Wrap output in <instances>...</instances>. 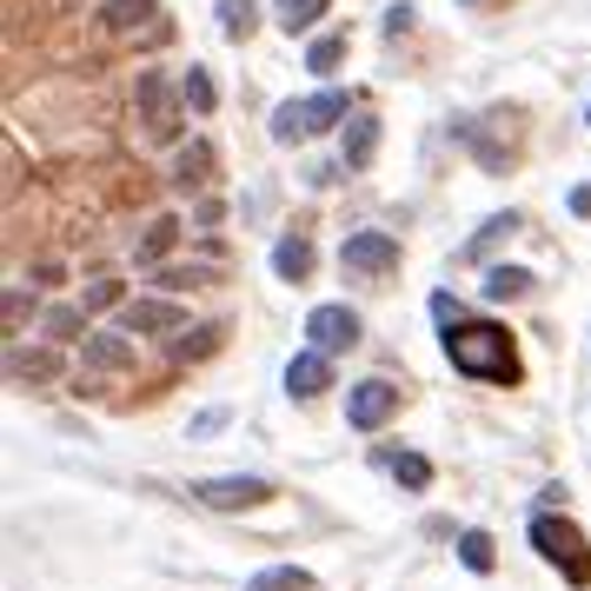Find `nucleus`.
Wrapping results in <instances>:
<instances>
[{
	"label": "nucleus",
	"instance_id": "nucleus-11",
	"mask_svg": "<svg viewBox=\"0 0 591 591\" xmlns=\"http://www.w3.org/2000/svg\"><path fill=\"white\" fill-rule=\"evenodd\" d=\"M180 240H186V226H180L173 213H160V220L146 226V240H140V253H133V259H140V266H160V259H166Z\"/></svg>",
	"mask_w": 591,
	"mask_h": 591
},
{
	"label": "nucleus",
	"instance_id": "nucleus-17",
	"mask_svg": "<svg viewBox=\"0 0 591 591\" xmlns=\"http://www.w3.org/2000/svg\"><path fill=\"white\" fill-rule=\"evenodd\" d=\"M80 353H86L100 373H133V346H126V339H86Z\"/></svg>",
	"mask_w": 591,
	"mask_h": 591
},
{
	"label": "nucleus",
	"instance_id": "nucleus-6",
	"mask_svg": "<svg viewBox=\"0 0 591 591\" xmlns=\"http://www.w3.org/2000/svg\"><path fill=\"white\" fill-rule=\"evenodd\" d=\"M306 339H313V353H353L359 346V313L353 306H313L306 313Z\"/></svg>",
	"mask_w": 591,
	"mask_h": 591
},
{
	"label": "nucleus",
	"instance_id": "nucleus-24",
	"mask_svg": "<svg viewBox=\"0 0 591 591\" xmlns=\"http://www.w3.org/2000/svg\"><path fill=\"white\" fill-rule=\"evenodd\" d=\"M273 7H279V27H286V33H306L313 20H326L333 0H273Z\"/></svg>",
	"mask_w": 591,
	"mask_h": 591
},
{
	"label": "nucleus",
	"instance_id": "nucleus-5",
	"mask_svg": "<svg viewBox=\"0 0 591 591\" xmlns=\"http://www.w3.org/2000/svg\"><path fill=\"white\" fill-rule=\"evenodd\" d=\"M193 499H200V506H213V512H253V506H266V499H273V479H253V472L200 479V486H193Z\"/></svg>",
	"mask_w": 591,
	"mask_h": 591
},
{
	"label": "nucleus",
	"instance_id": "nucleus-18",
	"mask_svg": "<svg viewBox=\"0 0 591 591\" xmlns=\"http://www.w3.org/2000/svg\"><path fill=\"white\" fill-rule=\"evenodd\" d=\"M253 27H259V7L253 0H220V33L226 40H253Z\"/></svg>",
	"mask_w": 591,
	"mask_h": 591
},
{
	"label": "nucleus",
	"instance_id": "nucleus-4",
	"mask_svg": "<svg viewBox=\"0 0 591 591\" xmlns=\"http://www.w3.org/2000/svg\"><path fill=\"white\" fill-rule=\"evenodd\" d=\"M140 120H146V140H180L186 133V93L166 73H140Z\"/></svg>",
	"mask_w": 591,
	"mask_h": 591
},
{
	"label": "nucleus",
	"instance_id": "nucleus-13",
	"mask_svg": "<svg viewBox=\"0 0 591 591\" xmlns=\"http://www.w3.org/2000/svg\"><path fill=\"white\" fill-rule=\"evenodd\" d=\"M532 286H539V279H532L526 266H492V273H486V299H526Z\"/></svg>",
	"mask_w": 591,
	"mask_h": 591
},
{
	"label": "nucleus",
	"instance_id": "nucleus-14",
	"mask_svg": "<svg viewBox=\"0 0 591 591\" xmlns=\"http://www.w3.org/2000/svg\"><path fill=\"white\" fill-rule=\"evenodd\" d=\"M459 565L486 579V572L499 565V552H492V532H479V526H472V532H459Z\"/></svg>",
	"mask_w": 591,
	"mask_h": 591
},
{
	"label": "nucleus",
	"instance_id": "nucleus-29",
	"mask_svg": "<svg viewBox=\"0 0 591 591\" xmlns=\"http://www.w3.org/2000/svg\"><path fill=\"white\" fill-rule=\"evenodd\" d=\"M200 279H206V273H193V266H160V286H173V293H180V286H200Z\"/></svg>",
	"mask_w": 591,
	"mask_h": 591
},
{
	"label": "nucleus",
	"instance_id": "nucleus-28",
	"mask_svg": "<svg viewBox=\"0 0 591 591\" xmlns=\"http://www.w3.org/2000/svg\"><path fill=\"white\" fill-rule=\"evenodd\" d=\"M73 326H80V306H53V313H47V333H53V339H67Z\"/></svg>",
	"mask_w": 591,
	"mask_h": 591
},
{
	"label": "nucleus",
	"instance_id": "nucleus-19",
	"mask_svg": "<svg viewBox=\"0 0 591 591\" xmlns=\"http://www.w3.org/2000/svg\"><path fill=\"white\" fill-rule=\"evenodd\" d=\"M100 20H106L113 33H126V27H146V20H153V0H100Z\"/></svg>",
	"mask_w": 591,
	"mask_h": 591
},
{
	"label": "nucleus",
	"instance_id": "nucleus-7",
	"mask_svg": "<svg viewBox=\"0 0 591 591\" xmlns=\"http://www.w3.org/2000/svg\"><path fill=\"white\" fill-rule=\"evenodd\" d=\"M393 412H399V386L393 379H359L346 393V426H359V432H379Z\"/></svg>",
	"mask_w": 591,
	"mask_h": 591
},
{
	"label": "nucleus",
	"instance_id": "nucleus-1",
	"mask_svg": "<svg viewBox=\"0 0 591 591\" xmlns=\"http://www.w3.org/2000/svg\"><path fill=\"white\" fill-rule=\"evenodd\" d=\"M446 359H452V373L486 379V386H519V373H526L512 333L492 326V319H459V326H446Z\"/></svg>",
	"mask_w": 591,
	"mask_h": 591
},
{
	"label": "nucleus",
	"instance_id": "nucleus-12",
	"mask_svg": "<svg viewBox=\"0 0 591 591\" xmlns=\"http://www.w3.org/2000/svg\"><path fill=\"white\" fill-rule=\"evenodd\" d=\"M246 591H313V572L306 565H266L246 579Z\"/></svg>",
	"mask_w": 591,
	"mask_h": 591
},
{
	"label": "nucleus",
	"instance_id": "nucleus-8",
	"mask_svg": "<svg viewBox=\"0 0 591 591\" xmlns=\"http://www.w3.org/2000/svg\"><path fill=\"white\" fill-rule=\"evenodd\" d=\"M120 333H126V339L186 333V306H173V299H126V306H120Z\"/></svg>",
	"mask_w": 591,
	"mask_h": 591
},
{
	"label": "nucleus",
	"instance_id": "nucleus-32",
	"mask_svg": "<svg viewBox=\"0 0 591 591\" xmlns=\"http://www.w3.org/2000/svg\"><path fill=\"white\" fill-rule=\"evenodd\" d=\"M585 126H591V106H585Z\"/></svg>",
	"mask_w": 591,
	"mask_h": 591
},
{
	"label": "nucleus",
	"instance_id": "nucleus-31",
	"mask_svg": "<svg viewBox=\"0 0 591 591\" xmlns=\"http://www.w3.org/2000/svg\"><path fill=\"white\" fill-rule=\"evenodd\" d=\"M572 213H579V220H591V186H572Z\"/></svg>",
	"mask_w": 591,
	"mask_h": 591
},
{
	"label": "nucleus",
	"instance_id": "nucleus-10",
	"mask_svg": "<svg viewBox=\"0 0 591 591\" xmlns=\"http://www.w3.org/2000/svg\"><path fill=\"white\" fill-rule=\"evenodd\" d=\"M286 393H293V399H319V393H333V359H326V353H293V366H286Z\"/></svg>",
	"mask_w": 591,
	"mask_h": 591
},
{
	"label": "nucleus",
	"instance_id": "nucleus-20",
	"mask_svg": "<svg viewBox=\"0 0 591 591\" xmlns=\"http://www.w3.org/2000/svg\"><path fill=\"white\" fill-rule=\"evenodd\" d=\"M379 153V120H353L346 126V166H366Z\"/></svg>",
	"mask_w": 591,
	"mask_h": 591
},
{
	"label": "nucleus",
	"instance_id": "nucleus-2",
	"mask_svg": "<svg viewBox=\"0 0 591 591\" xmlns=\"http://www.w3.org/2000/svg\"><path fill=\"white\" fill-rule=\"evenodd\" d=\"M532 552H539L565 585H591V546H585V532H579L572 519L539 512V519H532Z\"/></svg>",
	"mask_w": 591,
	"mask_h": 591
},
{
	"label": "nucleus",
	"instance_id": "nucleus-30",
	"mask_svg": "<svg viewBox=\"0 0 591 591\" xmlns=\"http://www.w3.org/2000/svg\"><path fill=\"white\" fill-rule=\"evenodd\" d=\"M412 20H419V13H412V7H406V0H399V7H393V13H386V33H393V40H399V33H406V27H412Z\"/></svg>",
	"mask_w": 591,
	"mask_h": 591
},
{
	"label": "nucleus",
	"instance_id": "nucleus-23",
	"mask_svg": "<svg viewBox=\"0 0 591 591\" xmlns=\"http://www.w3.org/2000/svg\"><path fill=\"white\" fill-rule=\"evenodd\" d=\"M386 466H393V479H399L406 492H426V486H432V459H419V452H393Z\"/></svg>",
	"mask_w": 591,
	"mask_h": 591
},
{
	"label": "nucleus",
	"instance_id": "nucleus-16",
	"mask_svg": "<svg viewBox=\"0 0 591 591\" xmlns=\"http://www.w3.org/2000/svg\"><path fill=\"white\" fill-rule=\"evenodd\" d=\"M273 273H279V279H306V273H313V246H306V240H279V246H273Z\"/></svg>",
	"mask_w": 591,
	"mask_h": 591
},
{
	"label": "nucleus",
	"instance_id": "nucleus-15",
	"mask_svg": "<svg viewBox=\"0 0 591 591\" xmlns=\"http://www.w3.org/2000/svg\"><path fill=\"white\" fill-rule=\"evenodd\" d=\"M180 93H186V106H193L200 120H206V113L220 106V86H213V73H206V67H186V80H180Z\"/></svg>",
	"mask_w": 591,
	"mask_h": 591
},
{
	"label": "nucleus",
	"instance_id": "nucleus-3",
	"mask_svg": "<svg viewBox=\"0 0 591 591\" xmlns=\"http://www.w3.org/2000/svg\"><path fill=\"white\" fill-rule=\"evenodd\" d=\"M346 93L339 86H326V93H306V100H286V106H273V140L279 146H293V140H313V133H326V126H346Z\"/></svg>",
	"mask_w": 591,
	"mask_h": 591
},
{
	"label": "nucleus",
	"instance_id": "nucleus-25",
	"mask_svg": "<svg viewBox=\"0 0 591 591\" xmlns=\"http://www.w3.org/2000/svg\"><path fill=\"white\" fill-rule=\"evenodd\" d=\"M346 60V33H319L313 47H306V73H333Z\"/></svg>",
	"mask_w": 591,
	"mask_h": 591
},
{
	"label": "nucleus",
	"instance_id": "nucleus-9",
	"mask_svg": "<svg viewBox=\"0 0 591 591\" xmlns=\"http://www.w3.org/2000/svg\"><path fill=\"white\" fill-rule=\"evenodd\" d=\"M339 266H346V273H393V266H399V240H393V233H346Z\"/></svg>",
	"mask_w": 591,
	"mask_h": 591
},
{
	"label": "nucleus",
	"instance_id": "nucleus-22",
	"mask_svg": "<svg viewBox=\"0 0 591 591\" xmlns=\"http://www.w3.org/2000/svg\"><path fill=\"white\" fill-rule=\"evenodd\" d=\"M220 339H226V326H193L186 339H173V359L186 366V359H206V353H220Z\"/></svg>",
	"mask_w": 591,
	"mask_h": 591
},
{
	"label": "nucleus",
	"instance_id": "nucleus-27",
	"mask_svg": "<svg viewBox=\"0 0 591 591\" xmlns=\"http://www.w3.org/2000/svg\"><path fill=\"white\" fill-rule=\"evenodd\" d=\"M86 306H93V313H106V306H126V286H120V279H100V286L86 293Z\"/></svg>",
	"mask_w": 591,
	"mask_h": 591
},
{
	"label": "nucleus",
	"instance_id": "nucleus-21",
	"mask_svg": "<svg viewBox=\"0 0 591 591\" xmlns=\"http://www.w3.org/2000/svg\"><path fill=\"white\" fill-rule=\"evenodd\" d=\"M173 180H180V186H206V180H213V146L193 140V146L180 153V173H173Z\"/></svg>",
	"mask_w": 591,
	"mask_h": 591
},
{
	"label": "nucleus",
	"instance_id": "nucleus-26",
	"mask_svg": "<svg viewBox=\"0 0 591 591\" xmlns=\"http://www.w3.org/2000/svg\"><path fill=\"white\" fill-rule=\"evenodd\" d=\"M7 373H13V379H53V373H60V353H13Z\"/></svg>",
	"mask_w": 591,
	"mask_h": 591
}]
</instances>
